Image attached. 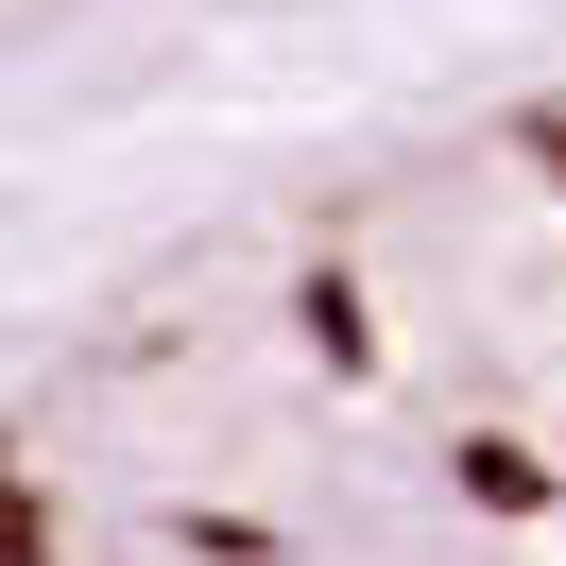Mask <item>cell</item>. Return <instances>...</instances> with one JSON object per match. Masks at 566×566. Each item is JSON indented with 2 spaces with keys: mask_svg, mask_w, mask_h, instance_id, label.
<instances>
[{
  "mask_svg": "<svg viewBox=\"0 0 566 566\" xmlns=\"http://www.w3.org/2000/svg\"><path fill=\"white\" fill-rule=\"evenodd\" d=\"M463 497H481V515H549V463H532V447H497V429H481V447H463Z\"/></svg>",
  "mask_w": 566,
  "mask_h": 566,
  "instance_id": "1",
  "label": "cell"
},
{
  "mask_svg": "<svg viewBox=\"0 0 566 566\" xmlns=\"http://www.w3.org/2000/svg\"><path fill=\"white\" fill-rule=\"evenodd\" d=\"M0 566H52V515H35V497H18V515H0Z\"/></svg>",
  "mask_w": 566,
  "mask_h": 566,
  "instance_id": "2",
  "label": "cell"
},
{
  "mask_svg": "<svg viewBox=\"0 0 566 566\" xmlns=\"http://www.w3.org/2000/svg\"><path fill=\"white\" fill-rule=\"evenodd\" d=\"M515 138H532V172H549V189H566V104H532V120H515Z\"/></svg>",
  "mask_w": 566,
  "mask_h": 566,
  "instance_id": "3",
  "label": "cell"
},
{
  "mask_svg": "<svg viewBox=\"0 0 566 566\" xmlns=\"http://www.w3.org/2000/svg\"><path fill=\"white\" fill-rule=\"evenodd\" d=\"M0 515H18V447H0Z\"/></svg>",
  "mask_w": 566,
  "mask_h": 566,
  "instance_id": "4",
  "label": "cell"
},
{
  "mask_svg": "<svg viewBox=\"0 0 566 566\" xmlns=\"http://www.w3.org/2000/svg\"><path fill=\"white\" fill-rule=\"evenodd\" d=\"M0 18H18V0H0Z\"/></svg>",
  "mask_w": 566,
  "mask_h": 566,
  "instance_id": "5",
  "label": "cell"
}]
</instances>
